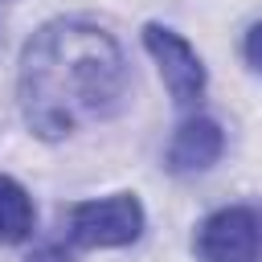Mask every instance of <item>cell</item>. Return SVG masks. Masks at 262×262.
I'll use <instances>...</instances> for the list:
<instances>
[{
  "instance_id": "cell-5",
  "label": "cell",
  "mask_w": 262,
  "mask_h": 262,
  "mask_svg": "<svg viewBox=\"0 0 262 262\" xmlns=\"http://www.w3.org/2000/svg\"><path fill=\"white\" fill-rule=\"evenodd\" d=\"M221 151H225V131L213 119L196 115V119H184L176 127V135L168 143V168L176 176H192V172L213 168L221 160Z\"/></svg>"
},
{
  "instance_id": "cell-1",
  "label": "cell",
  "mask_w": 262,
  "mask_h": 262,
  "mask_svg": "<svg viewBox=\"0 0 262 262\" xmlns=\"http://www.w3.org/2000/svg\"><path fill=\"white\" fill-rule=\"evenodd\" d=\"M20 115L33 135L66 139L82 123L111 119L127 98V61L115 37L86 20L41 25L16 74Z\"/></svg>"
},
{
  "instance_id": "cell-2",
  "label": "cell",
  "mask_w": 262,
  "mask_h": 262,
  "mask_svg": "<svg viewBox=\"0 0 262 262\" xmlns=\"http://www.w3.org/2000/svg\"><path fill=\"white\" fill-rule=\"evenodd\" d=\"M196 262H262V213L229 205L209 213L192 233Z\"/></svg>"
},
{
  "instance_id": "cell-3",
  "label": "cell",
  "mask_w": 262,
  "mask_h": 262,
  "mask_svg": "<svg viewBox=\"0 0 262 262\" xmlns=\"http://www.w3.org/2000/svg\"><path fill=\"white\" fill-rule=\"evenodd\" d=\"M143 233V205L131 192H115L102 201H82L70 209V242L86 250L131 246Z\"/></svg>"
},
{
  "instance_id": "cell-8",
  "label": "cell",
  "mask_w": 262,
  "mask_h": 262,
  "mask_svg": "<svg viewBox=\"0 0 262 262\" xmlns=\"http://www.w3.org/2000/svg\"><path fill=\"white\" fill-rule=\"evenodd\" d=\"M29 262H70V254H66L57 242H45L41 250H33V254H29Z\"/></svg>"
},
{
  "instance_id": "cell-4",
  "label": "cell",
  "mask_w": 262,
  "mask_h": 262,
  "mask_svg": "<svg viewBox=\"0 0 262 262\" xmlns=\"http://www.w3.org/2000/svg\"><path fill=\"white\" fill-rule=\"evenodd\" d=\"M143 45L160 66V78H164L172 102H180V106L196 102L201 90H205V66H201L196 49L164 25H143Z\"/></svg>"
},
{
  "instance_id": "cell-7",
  "label": "cell",
  "mask_w": 262,
  "mask_h": 262,
  "mask_svg": "<svg viewBox=\"0 0 262 262\" xmlns=\"http://www.w3.org/2000/svg\"><path fill=\"white\" fill-rule=\"evenodd\" d=\"M242 53H246V61L254 66V70H262V20L246 33V45H242Z\"/></svg>"
},
{
  "instance_id": "cell-6",
  "label": "cell",
  "mask_w": 262,
  "mask_h": 262,
  "mask_svg": "<svg viewBox=\"0 0 262 262\" xmlns=\"http://www.w3.org/2000/svg\"><path fill=\"white\" fill-rule=\"evenodd\" d=\"M37 225V209H33V196L12 180V176H0V246H16L33 233Z\"/></svg>"
}]
</instances>
